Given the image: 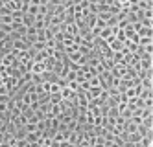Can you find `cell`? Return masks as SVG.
<instances>
[{
	"label": "cell",
	"instance_id": "52a82bcc",
	"mask_svg": "<svg viewBox=\"0 0 153 147\" xmlns=\"http://www.w3.org/2000/svg\"><path fill=\"white\" fill-rule=\"evenodd\" d=\"M61 101H63L61 94H50V96H48V103H50V105H59Z\"/></svg>",
	"mask_w": 153,
	"mask_h": 147
},
{
	"label": "cell",
	"instance_id": "8fae6325",
	"mask_svg": "<svg viewBox=\"0 0 153 147\" xmlns=\"http://www.w3.org/2000/svg\"><path fill=\"white\" fill-rule=\"evenodd\" d=\"M31 4H33V6H41V0H31Z\"/></svg>",
	"mask_w": 153,
	"mask_h": 147
},
{
	"label": "cell",
	"instance_id": "30bf717a",
	"mask_svg": "<svg viewBox=\"0 0 153 147\" xmlns=\"http://www.w3.org/2000/svg\"><path fill=\"white\" fill-rule=\"evenodd\" d=\"M144 18H149V20L153 18V9H146L144 11Z\"/></svg>",
	"mask_w": 153,
	"mask_h": 147
},
{
	"label": "cell",
	"instance_id": "3957f363",
	"mask_svg": "<svg viewBox=\"0 0 153 147\" xmlns=\"http://www.w3.org/2000/svg\"><path fill=\"white\" fill-rule=\"evenodd\" d=\"M124 33H126V37L127 41H131L135 35H137V30H135V24H131V22H127V24L124 26Z\"/></svg>",
	"mask_w": 153,
	"mask_h": 147
},
{
	"label": "cell",
	"instance_id": "5b68a950",
	"mask_svg": "<svg viewBox=\"0 0 153 147\" xmlns=\"http://www.w3.org/2000/svg\"><path fill=\"white\" fill-rule=\"evenodd\" d=\"M89 103H91V101L87 99V96L83 92L78 94V109H89Z\"/></svg>",
	"mask_w": 153,
	"mask_h": 147
},
{
	"label": "cell",
	"instance_id": "277c9868",
	"mask_svg": "<svg viewBox=\"0 0 153 147\" xmlns=\"http://www.w3.org/2000/svg\"><path fill=\"white\" fill-rule=\"evenodd\" d=\"M109 48H111V52H113V53H120V52H124V48H126V46H124V42H120V41H116V39H114L111 44H109Z\"/></svg>",
	"mask_w": 153,
	"mask_h": 147
},
{
	"label": "cell",
	"instance_id": "7a4b0ae2",
	"mask_svg": "<svg viewBox=\"0 0 153 147\" xmlns=\"http://www.w3.org/2000/svg\"><path fill=\"white\" fill-rule=\"evenodd\" d=\"M30 72L33 74V75H42V74L46 72V64H45V61H33Z\"/></svg>",
	"mask_w": 153,
	"mask_h": 147
},
{
	"label": "cell",
	"instance_id": "6da1fadb",
	"mask_svg": "<svg viewBox=\"0 0 153 147\" xmlns=\"http://www.w3.org/2000/svg\"><path fill=\"white\" fill-rule=\"evenodd\" d=\"M61 28H63V31H65V35H68V37H74V39L78 37V35H79V31H81V30L78 28V24H76L74 20H70V22H65V24H63Z\"/></svg>",
	"mask_w": 153,
	"mask_h": 147
},
{
	"label": "cell",
	"instance_id": "9c48e42d",
	"mask_svg": "<svg viewBox=\"0 0 153 147\" xmlns=\"http://www.w3.org/2000/svg\"><path fill=\"white\" fill-rule=\"evenodd\" d=\"M89 83H91V86H92V88H94V86H102V79H100V75H94Z\"/></svg>",
	"mask_w": 153,
	"mask_h": 147
},
{
	"label": "cell",
	"instance_id": "ba28073f",
	"mask_svg": "<svg viewBox=\"0 0 153 147\" xmlns=\"http://www.w3.org/2000/svg\"><path fill=\"white\" fill-rule=\"evenodd\" d=\"M153 35V28H146V26H142L140 31H138V37H151Z\"/></svg>",
	"mask_w": 153,
	"mask_h": 147
},
{
	"label": "cell",
	"instance_id": "8992f818",
	"mask_svg": "<svg viewBox=\"0 0 153 147\" xmlns=\"http://www.w3.org/2000/svg\"><path fill=\"white\" fill-rule=\"evenodd\" d=\"M33 24H35V17H31V15L24 13V15H22V26H26V28H33Z\"/></svg>",
	"mask_w": 153,
	"mask_h": 147
}]
</instances>
